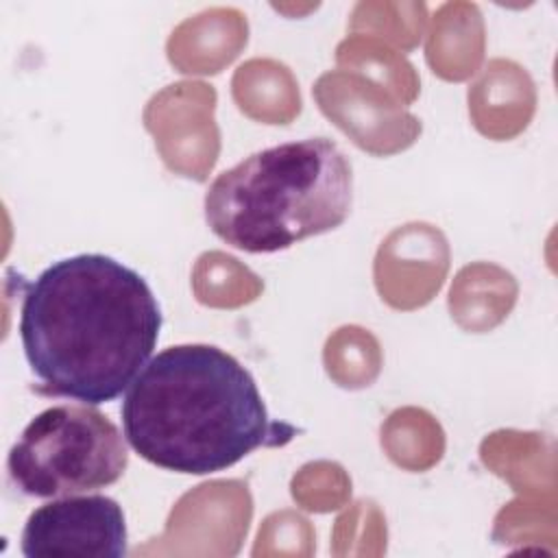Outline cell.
<instances>
[{"label": "cell", "mask_w": 558, "mask_h": 558, "mask_svg": "<svg viewBox=\"0 0 558 558\" xmlns=\"http://www.w3.org/2000/svg\"><path fill=\"white\" fill-rule=\"evenodd\" d=\"M163 314L135 268L105 253L63 257L26 283L20 340L37 392L85 405L118 399L153 355Z\"/></svg>", "instance_id": "1"}, {"label": "cell", "mask_w": 558, "mask_h": 558, "mask_svg": "<svg viewBox=\"0 0 558 558\" xmlns=\"http://www.w3.org/2000/svg\"><path fill=\"white\" fill-rule=\"evenodd\" d=\"M124 438L146 462L185 475L227 471L299 429L270 418L248 368L214 344L157 353L124 392Z\"/></svg>", "instance_id": "2"}, {"label": "cell", "mask_w": 558, "mask_h": 558, "mask_svg": "<svg viewBox=\"0 0 558 558\" xmlns=\"http://www.w3.org/2000/svg\"><path fill=\"white\" fill-rule=\"evenodd\" d=\"M353 203V168L329 137L257 150L205 192L207 227L246 253H277L340 227Z\"/></svg>", "instance_id": "3"}, {"label": "cell", "mask_w": 558, "mask_h": 558, "mask_svg": "<svg viewBox=\"0 0 558 558\" xmlns=\"http://www.w3.org/2000/svg\"><path fill=\"white\" fill-rule=\"evenodd\" d=\"M126 466L129 449L120 429L85 403L52 405L33 416L7 458L13 486L39 499L111 486Z\"/></svg>", "instance_id": "4"}, {"label": "cell", "mask_w": 558, "mask_h": 558, "mask_svg": "<svg viewBox=\"0 0 558 558\" xmlns=\"http://www.w3.org/2000/svg\"><path fill=\"white\" fill-rule=\"evenodd\" d=\"M122 506L107 495H68L35 508L22 530L26 558H124Z\"/></svg>", "instance_id": "5"}]
</instances>
